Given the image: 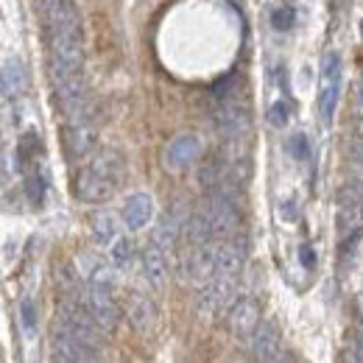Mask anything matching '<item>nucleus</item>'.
Segmentation results:
<instances>
[{"label":"nucleus","mask_w":363,"mask_h":363,"mask_svg":"<svg viewBox=\"0 0 363 363\" xmlns=\"http://www.w3.org/2000/svg\"><path fill=\"white\" fill-rule=\"evenodd\" d=\"M140 260H143V274H145V279H148V285L151 288H162L165 285V279H168V263H165V249H160L154 240L143 249V255H140Z\"/></svg>","instance_id":"2eb2a0df"},{"label":"nucleus","mask_w":363,"mask_h":363,"mask_svg":"<svg viewBox=\"0 0 363 363\" xmlns=\"http://www.w3.org/2000/svg\"><path fill=\"white\" fill-rule=\"evenodd\" d=\"M358 106L363 109V82H361V87H358Z\"/></svg>","instance_id":"2f4dec72"},{"label":"nucleus","mask_w":363,"mask_h":363,"mask_svg":"<svg viewBox=\"0 0 363 363\" xmlns=\"http://www.w3.org/2000/svg\"><path fill=\"white\" fill-rule=\"evenodd\" d=\"M123 174H126V162H123L121 151H115V148L98 151L76 177V199L87 201V204L109 201L118 193Z\"/></svg>","instance_id":"f257e3e1"},{"label":"nucleus","mask_w":363,"mask_h":363,"mask_svg":"<svg viewBox=\"0 0 363 363\" xmlns=\"http://www.w3.org/2000/svg\"><path fill=\"white\" fill-rule=\"evenodd\" d=\"M252 355L257 363H282V338L274 321H263L252 335Z\"/></svg>","instance_id":"9d476101"},{"label":"nucleus","mask_w":363,"mask_h":363,"mask_svg":"<svg viewBox=\"0 0 363 363\" xmlns=\"http://www.w3.org/2000/svg\"><path fill=\"white\" fill-rule=\"evenodd\" d=\"M26 196H28V201L31 204H43L48 196V177L40 171V168H34V171H28L26 174Z\"/></svg>","instance_id":"4be33fe9"},{"label":"nucleus","mask_w":363,"mask_h":363,"mask_svg":"<svg viewBox=\"0 0 363 363\" xmlns=\"http://www.w3.org/2000/svg\"><path fill=\"white\" fill-rule=\"evenodd\" d=\"M321 82H341V56L335 50L324 53L321 59Z\"/></svg>","instance_id":"5701e85b"},{"label":"nucleus","mask_w":363,"mask_h":363,"mask_svg":"<svg viewBox=\"0 0 363 363\" xmlns=\"http://www.w3.org/2000/svg\"><path fill=\"white\" fill-rule=\"evenodd\" d=\"M109 257H112V266H115V269H129V266L135 263V240L121 235V238L109 246Z\"/></svg>","instance_id":"412c9836"},{"label":"nucleus","mask_w":363,"mask_h":363,"mask_svg":"<svg viewBox=\"0 0 363 363\" xmlns=\"http://www.w3.org/2000/svg\"><path fill=\"white\" fill-rule=\"evenodd\" d=\"M243 260H246V240L243 238L235 235L227 240H218V274L235 277L243 269Z\"/></svg>","instance_id":"4468645a"},{"label":"nucleus","mask_w":363,"mask_h":363,"mask_svg":"<svg viewBox=\"0 0 363 363\" xmlns=\"http://www.w3.org/2000/svg\"><path fill=\"white\" fill-rule=\"evenodd\" d=\"M338 95H341V82H321V92H318V118H321L324 126H330L333 118H335Z\"/></svg>","instance_id":"6ab92c4d"},{"label":"nucleus","mask_w":363,"mask_h":363,"mask_svg":"<svg viewBox=\"0 0 363 363\" xmlns=\"http://www.w3.org/2000/svg\"><path fill=\"white\" fill-rule=\"evenodd\" d=\"M355 358H358V363H363V335L358 338V344H355Z\"/></svg>","instance_id":"7c9ffc66"},{"label":"nucleus","mask_w":363,"mask_h":363,"mask_svg":"<svg viewBox=\"0 0 363 363\" xmlns=\"http://www.w3.org/2000/svg\"><path fill=\"white\" fill-rule=\"evenodd\" d=\"M294 20H296V11H294L291 6H279V9H274L272 26L277 28V31H288V28H294Z\"/></svg>","instance_id":"393cba45"},{"label":"nucleus","mask_w":363,"mask_h":363,"mask_svg":"<svg viewBox=\"0 0 363 363\" xmlns=\"http://www.w3.org/2000/svg\"><path fill=\"white\" fill-rule=\"evenodd\" d=\"M288 151L296 157V160H308V154H311V140L308 135H294L288 140Z\"/></svg>","instance_id":"bb28decb"},{"label":"nucleus","mask_w":363,"mask_h":363,"mask_svg":"<svg viewBox=\"0 0 363 363\" xmlns=\"http://www.w3.org/2000/svg\"><path fill=\"white\" fill-rule=\"evenodd\" d=\"M154 218V199L148 193H132L123 204V224L129 229L148 227V221Z\"/></svg>","instance_id":"dca6fc26"},{"label":"nucleus","mask_w":363,"mask_h":363,"mask_svg":"<svg viewBox=\"0 0 363 363\" xmlns=\"http://www.w3.org/2000/svg\"><path fill=\"white\" fill-rule=\"evenodd\" d=\"M90 232H92V240L98 246H112L121 235H118V221L112 213H95L90 221Z\"/></svg>","instance_id":"a211bd4d"},{"label":"nucleus","mask_w":363,"mask_h":363,"mask_svg":"<svg viewBox=\"0 0 363 363\" xmlns=\"http://www.w3.org/2000/svg\"><path fill=\"white\" fill-rule=\"evenodd\" d=\"M299 260H302V266L305 269H313L316 266V252H313V246H299Z\"/></svg>","instance_id":"c85d7f7f"},{"label":"nucleus","mask_w":363,"mask_h":363,"mask_svg":"<svg viewBox=\"0 0 363 363\" xmlns=\"http://www.w3.org/2000/svg\"><path fill=\"white\" fill-rule=\"evenodd\" d=\"M179 274L184 282H193V285H204L210 279L218 277V240L216 243H207V246H190L184 255H182Z\"/></svg>","instance_id":"7ed1b4c3"},{"label":"nucleus","mask_w":363,"mask_h":363,"mask_svg":"<svg viewBox=\"0 0 363 363\" xmlns=\"http://www.w3.org/2000/svg\"><path fill=\"white\" fill-rule=\"evenodd\" d=\"M23 90H26V70L20 59H6L3 62V98L17 101Z\"/></svg>","instance_id":"f3484780"},{"label":"nucleus","mask_w":363,"mask_h":363,"mask_svg":"<svg viewBox=\"0 0 363 363\" xmlns=\"http://www.w3.org/2000/svg\"><path fill=\"white\" fill-rule=\"evenodd\" d=\"M98 143V129H95V109H87L84 115H76L65 126V151L70 160H84L90 157Z\"/></svg>","instance_id":"39448f33"},{"label":"nucleus","mask_w":363,"mask_h":363,"mask_svg":"<svg viewBox=\"0 0 363 363\" xmlns=\"http://www.w3.org/2000/svg\"><path fill=\"white\" fill-rule=\"evenodd\" d=\"M40 17H43V31L82 26V14L73 0H40Z\"/></svg>","instance_id":"6e6552de"},{"label":"nucleus","mask_w":363,"mask_h":363,"mask_svg":"<svg viewBox=\"0 0 363 363\" xmlns=\"http://www.w3.org/2000/svg\"><path fill=\"white\" fill-rule=\"evenodd\" d=\"M82 302L84 308L90 311V316L95 318V324L101 327V333L112 335L118 321H121V311H118V302L112 296V288H104V285H87L84 294H82Z\"/></svg>","instance_id":"423d86ee"},{"label":"nucleus","mask_w":363,"mask_h":363,"mask_svg":"<svg viewBox=\"0 0 363 363\" xmlns=\"http://www.w3.org/2000/svg\"><path fill=\"white\" fill-rule=\"evenodd\" d=\"M352 137H355V140H363V115L355 118V123H352Z\"/></svg>","instance_id":"c756f323"},{"label":"nucleus","mask_w":363,"mask_h":363,"mask_svg":"<svg viewBox=\"0 0 363 363\" xmlns=\"http://www.w3.org/2000/svg\"><path fill=\"white\" fill-rule=\"evenodd\" d=\"M179 232H184L177 218V213H165L162 221L157 224V232H154V243L160 249H174V243L179 240Z\"/></svg>","instance_id":"aec40b11"},{"label":"nucleus","mask_w":363,"mask_h":363,"mask_svg":"<svg viewBox=\"0 0 363 363\" xmlns=\"http://www.w3.org/2000/svg\"><path fill=\"white\" fill-rule=\"evenodd\" d=\"M213 123L216 129L221 132V137L227 143H240L243 137L249 135V126H252V118H249V109L243 101H221L213 112Z\"/></svg>","instance_id":"0eeeda50"},{"label":"nucleus","mask_w":363,"mask_h":363,"mask_svg":"<svg viewBox=\"0 0 363 363\" xmlns=\"http://www.w3.org/2000/svg\"><path fill=\"white\" fill-rule=\"evenodd\" d=\"M227 324L235 335H255L260 321V305L252 296H238L227 311Z\"/></svg>","instance_id":"1a4fd4ad"},{"label":"nucleus","mask_w":363,"mask_h":363,"mask_svg":"<svg viewBox=\"0 0 363 363\" xmlns=\"http://www.w3.org/2000/svg\"><path fill=\"white\" fill-rule=\"evenodd\" d=\"M126 316L132 321V327L140 333H154L157 321H160V311L154 305V299H148L145 294H132L126 302Z\"/></svg>","instance_id":"ddd939ff"},{"label":"nucleus","mask_w":363,"mask_h":363,"mask_svg":"<svg viewBox=\"0 0 363 363\" xmlns=\"http://www.w3.org/2000/svg\"><path fill=\"white\" fill-rule=\"evenodd\" d=\"M201 151H204V145H201V140L196 135L174 137V140L168 143V148H165V165L174 168V171L187 168V165H193V162L201 157Z\"/></svg>","instance_id":"f8f14e48"},{"label":"nucleus","mask_w":363,"mask_h":363,"mask_svg":"<svg viewBox=\"0 0 363 363\" xmlns=\"http://www.w3.org/2000/svg\"><path fill=\"white\" fill-rule=\"evenodd\" d=\"M335 224L341 235H355L363 229V179L347 182L335 196Z\"/></svg>","instance_id":"20e7f679"},{"label":"nucleus","mask_w":363,"mask_h":363,"mask_svg":"<svg viewBox=\"0 0 363 363\" xmlns=\"http://www.w3.org/2000/svg\"><path fill=\"white\" fill-rule=\"evenodd\" d=\"M56 324L70 333L73 338H79L82 344H87L92 350H98V338H101V327L95 324V318L90 316V311L84 308L82 299L65 296L56 308Z\"/></svg>","instance_id":"f03ea898"},{"label":"nucleus","mask_w":363,"mask_h":363,"mask_svg":"<svg viewBox=\"0 0 363 363\" xmlns=\"http://www.w3.org/2000/svg\"><path fill=\"white\" fill-rule=\"evenodd\" d=\"M282 363H294V361H291V358H282Z\"/></svg>","instance_id":"473e14b6"},{"label":"nucleus","mask_w":363,"mask_h":363,"mask_svg":"<svg viewBox=\"0 0 363 363\" xmlns=\"http://www.w3.org/2000/svg\"><path fill=\"white\" fill-rule=\"evenodd\" d=\"M20 321H23L26 335L37 333V305H34V299H23L20 302Z\"/></svg>","instance_id":"b1692460"},{"label":"nucleus","mask_w":363,"mask_h":363,"mask_svg":"<svg viewBox=\"0 0 363 363\" xmlns=\"http://www.w3.org/2000/svg\"><path fill=\"white\" fill-rule=\"evenodd\" d=\"M347 157H350L352 162L363 165V140H355V137H352V143L347 145Z\"/></svg>","instance_id":"cd10ccee"},{"label":"nucleus","mask_w":363,"mask_h":363,"mask_svg":"<svg viewBox=\"0 0 363 363\" xmlns=\"http://www.w3.org/2000/svg\"><path fill=\"white\" fill-rule=\"evenodd\" d=\"M232 282H235V277H224V274L204 282L199 288V311L201 313H218L221 308L232 305L235 302L232 299Z\"/></svg>","instance_id":"9b49d317"},{"label":"nucleus","mask_w":363,"mask_h":363,"mask_svg":"<svg viewBox=\"0 0 363 363\" xmlns=\"http://www.w3.org/2000/svg\"><path fill=\"white\" fill-rule=\"evenodd\" d=\"M288 118H291V106L285 104V101H277V104H272V109H269V123L272 126H285L288 123Z\"/></svg>","instance_id":"a878e982"}]
</instances>
